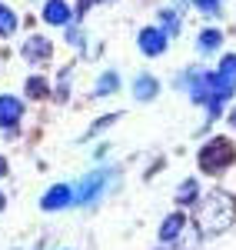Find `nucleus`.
I'll list each match as a JSON object with an SVG mask.
<instances>
[{
  "label": "nucleus",
  "instance_id": "f257e3e1",
  "mask_svg": "<svg viewBox=\"0 0 236 250\" xmlns=\"http://www.w3.org/2000/svg\"><path fill=\"white\" fill-rule=\"evenodd\" d=\"M236 220V204L230 193L213 190L203 204L197 207V224L203 233H223Z\"/></svg>",
  "mask_w": 236,
  "mask_h": 250
},
{
  "label": "nucleus",
  "instance_id": "f03ea898",
  "mask_svg": "<svg viewBox=\"0 0 236 250\" xmlns=\"http://www.w3.org/2000/svg\"><path fill=\"white\" fill-rule=\"evenodd\" d=\"M236 90V54L223 57L217 74H210V114L217 117L223 110V104L233 97Z\"/></svg>",
  "mask_w": 236,
  "mask_h": 250
},
{
  "label": "nucleus",
  "instance_id": "7ed1b4c3",
  "mask_svg": "<svg viewBox=\"0 0 236 250\" xmlns=\"http://www.w3.org/2000/svg\"><path fill=\"white\" fill-rule=\"evenodd\" d=\"M233 144L226 140V137H213L203 150H200V170H206V173H219V170H226L230 164H233Z\"/></svg>",
  "mask_w": 236,
  "mask_h": 250
},
{
  "label": "nucleus",
  "instance_id": "20e7f679",
  "mask_svg": "<svg viewBox=\"0 0 236 250\" xmlns=\"http://www.w3.org/2000/svg\"><path fill=\"white\" fill-rule=\"evenodd\" d=\"M107 180H110L107 170H97V173H90V177H83L80 187H77V200L80 204H93V200L100 197V190L107 187Z\"/></svg>",
  "mask_w": 236,
  "mask_h": 250
},
{
  "label": "nucleus",
  "instance_id": "39448f33",
  "mask_svg": "<svg viewBox=\"0 0 236 250\" xmlns=\"http://www.w3.org/2000/svg\"><path fill=\"white\" fill-rule=\"evenodd\" d=\"M166 30H160V27H146V30H140V50L143 54H150V57H157L166 50Z\"/></svg>",
  "mask_w": 236,
  "mask_h": 250
},
{
  "label": "nucleus",
  "instance_id": "423d86ee",
  "mask_svg": "<svg viewBox=\"0 0 236 250\" xmlns=\"http://www.w3.org/2000/svg\"><path fill=\"white\" fill-rule=\"evenodd\" d=\"M50 54H54V43L47 37H27V43H23V57L30 63H43Z\"/></svg>",
  "mask_w": 236,
  "mask_h": 250
},
{
  "label": "nucleus",
  "instance_id": "0eeeda50",
  "mask_svg": "<svg viewBox=\"0 0 236 250\" xmlns=\"http://www.w3.org/2000/svg\"><path fill=\"white\" fill-rule=\"evenodd\" d=\"M23 114V104H20L17 97H0V127L7 130V127H14Z\"/></svg>",
  "mask_w": 236,
  "mask_h": 250
},
{
  "label": "nucleus",
  "instance_id": "6e6552de",
  "mask_svg": "<svg viewBox=\"0 0 236 250\" xmlns=\"http://www.w3.org/2000/svg\"><path fill=\"white\" fill-rule=\"evenodd\" d=\"M70 197H73V190L70 187H63V184H57V187H50V190L43 193V210H60V207H67L70 204Z\"/></svg>",
  "mask_w": 236,
  "mask_h": 250
},
{
  "label": "nucleus",
  "instance_id": "1a4fd4ad",
  "mask_svg": "<svg viewBox=\"0 0 236 250\" xmlns=\"http://www.w3.org/2000/svg\"><path fill=\"white\" fill-rule=\"evenodd\" d=\"M43 20L54 23V27H63V23H70V7H67L63 0H47V7H43Z\"/></svg>",
  "mask_w": 236,
  "mask_h": 250
},
{
  "label": "nucleus",
  "instance_id": "9d476101",
  "mask_svg": "<svg viewBox=\"0 0 236 250\" xmlns=\"http://www.w3.org/2000/svg\"><path fill=\"white\" fill-rule=\"evenodd\" d=\"M183 227H186V217H183V213H170V217L163 220V227H160V240H166V244L177 240Z\"/></svg>",
  "mask_w": 236,
  "mask_h": 250
},
{
  "label": "nucleus",
  "instance_id": "9b49d317",
  "mask_svg": "<svg viewBox=\"0 0 236 250\" xmlns=\"http://www.w3.org/2000/svg\"><path fill=\"white\" fill-rule=\"evenodd\" d=\"M157 90H160V83L150 77V74L137 77V83H133V94H137L140 100H153V97H157Z\"/></svg>",
  "mask_w": 236,
  "mask_h": 250
},
{
  "label": "nucleus",
  "instance_id": "f8f14e48",
  "mask_svg": "<svg viewBox=\"0 0 236 250\" xmlns=\"http://www.w3.org/2000/svg\"><path fill=\"white\" fill-rule=\"evenodd\" d=\"M14 30H17V17H14V10L0 3V37H10Z\"/></svg>",
  "mask_w": 236,
  "mask_h": 250
},
{
  "label": "nucleus",
  "instance_id": "ddd939ff",
  "mask_svg": "<svg viewBox=\"0 0 236 250\" xmlns=\"http://www.w3.org/2000/svg\"><path fill=\"white\" fill-rule=\"evenodd\" d=\"M197 193H200L197 180H186V184L180 187V193H177V204H183V207H193V200H197Z\"/></svg>",
  "mask_w": 236,
  "mask_h": 250
},
{
  "label": "nucleus",
  "instance_id": "4468645a",
  "mask_svg": "<svg viewBox=\"0 0 236 250\" xmlns=\"http://www.w3.org/2000/svg\"><path fill=\"white\" fill-rule=\"evenodd\" d=\"M217 43H223L219 30H203V34H200V50H203V54H213Z\"/></svg>",
  "mask_w": 236,
  "mask_h": 250
},
{
  "label": "nucleus",
  "instance_id": "2eb2a0df",
  "mask_svg": "<svg viewBox=\"0 0 236 250\" xmlns=\"http://www.w3.org/2000/svg\"><path fill=\"white\" fill-rule=\"evenodd\" d=\"M117 87H120V77H117V74H103V77H100V83H97V97H107L110 90H117Z\"/></svg>",
  "mask_w": 236,
  "mask_h": 250
},
{
  "label": "nucleus",
  "instance_id": "dca6fc26",
  "mask_svg": "<svg viewBox=\"0 0 236 250\" xmlns=\"http://www.w3.org/2000/svg\"><path fill=\"white\" fill-rule=\"evenodd\" d=\"M193 7H197V10H203L206 17H217L219 7H223V0H193Z\"/></svg>",
  "mask_w": 236,
  "mask_h": 250
},
{
  "label": "nucleus",
  "instance_id": "f3484780",
  "mask_svg": "<svg viewBox=\"0 0 236 250\" xmlns=\"http://www.w3.org/2000/svg\"><path fill=\"white\" fill-rule=\"evenodd\" d=\"M27 94H30V97H43V94H47V83H43L40 77H30V80H27Z\"/></svg>",
  "mask_w": 236,
  "mask_h": 250
},
{
  "label": "nucleus",
  "instance_id": "a211bd4d",
  "mask_svg": "<svg viewBox=\"0 0 236 250\" xmlns=\"http://www.w3.org/2000/svg\"><path fill=\"white\" fill-rule=\"evenodd\" d=\"M113 120H117V114H113V117H100L97 124H93V130H87V137H93V134H97V130H103V127H110Z\"/></svg>",
  "mask_w": 236,
  "mask_h": 250
},
{
  "label": "nucleus",
  "instance_id": "6ab92c4d",
  "mask_svg": "<svg viewBox=\"0 0 236 250\" xmlns=\"http://www.w3.org/2000/svg\"><path fill=\"white\" fill-rule=\"evenodd\" d=\"M163 27L166 30H177V14H163Z\"/></svg>",
  "mask_w": 236,
  "mask_h": 250
},
{
  "label": "nucleus",
  "instance_id": "aec40b11",
  "mask_svg": "<svg viewBox=\"0 0 236 250\" xmlns=\"http://www.w3.org/2000/svg\"><path fill=\"white\" fill-rule=\"evenodd\" d=\"M3 173H7V160L0 157V177H3Z\"/></svg>",
  "mask_w": 236,
  "mask_h": 250
},
{
  "label": "nucleus",
  "instance_id": "412c9836",
  "mask_svg": "<svg viewBox=\"0 0 236 250\" xmlns=\"http://www.w3.org/2000/svg\"><path fill=\"white\" fill-rule=\"evenodd\" d=\"M230 124H233V127H236V110H233V114H230Z\"/></svg>",
  "mask_w": 236,
  "mask_h": 250
},
{
  "label": "nucleus",
  "instance_id": "4be33fe9",
  "mask_svg": "<svg viewBox=\"0 0 236 250\" xmlns=\"http://www.w3.org/2000/svg\"><path fill=\"white\" fill-rule=\"evenodd\" d=\"M173 250H193V244H186V247H173Z\"/></svg>",
  "mask_w": 236,
  "mask_h": 250
},
{
  "label": "nucleus",
  "instance_id": "5701e85b",
  "mask_svg": "<svg viewBox=\"0 0 236 250\" xmlns=\"http://www.w3.org/2000/svg\"><path fill=\"white\" fill-rule=\"evenodd\" d=\"M3 204H7V200H3V193H0V207H3Z\"/></svg>",
  "mask_w": 236,
  "mask_h": 250
}]
</instances>
